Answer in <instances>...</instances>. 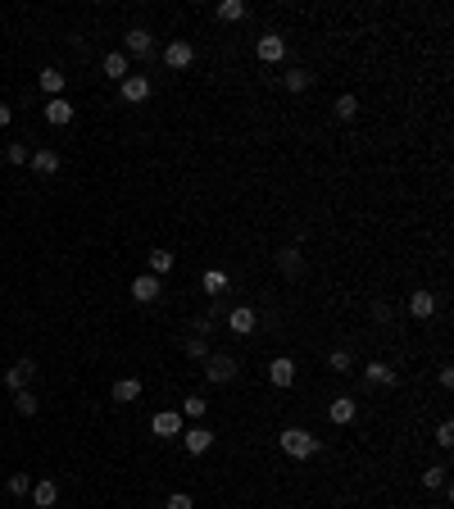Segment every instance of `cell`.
I'll return each instance as SVG.
<instances>
[{"instance_id": "15", "label": "cell", "mask_w": 454, "mask_h": 509, "mask_svg": "<svg viewBox=\"0 0 454 509\" xmlns=\"http://www.w3.org/2000/svg\"><path fill=\"white\" fill-rule=\"evenodd\" d=\"M46 123H51V128H64V123H73V105L64 100V95H55V100L46 105Z\"/></svg>"}, {"instance_id": "35", "label": "cell", "mask_w": 454, "mask_h": 509, "mask_svg": "<svg viewBox=\"0 0 454 509\" xmlns=\"http://www.w3.org/2000/svg\"><path fill=\"white\" fill-rule=\"evenodd\" d=\"M436 446H441V450H450V446H454V423H450V418L436 428Z\"/></svg>"}, {"instance_id": "25", "label": "cell", "mask_w": 454, "mask_h": 509, "mask_svg": "<svg viewBox=\"0 0 454 509\" xmlns=\"http://www.w3.org/2000/svg\"><path fill=\"white\" fill-rule=\"evenodd\" d=\"M36 405H41V400H36L27 387H23V391H14V409H18L23 418H32V414H36Z\"/></svg>"}, {"instance_id": "12", "label": "cell", "mask_w": 454, "mask_h": 509, "mask_svg": "<svg viewBox=\"0 0 454 509\" xmlns=\"http://www.w3.org/2000/svg\"><path fill=\"white\" fill-rule=\"evenodd\" d=\"M268 382L286 391V387H291V382H295V359H286V355H277V359L268 364Z\"/></svg>"}, {"instance_id": "37", "label": "cell", "mask_w": 454, "mask_h": 509, "mask_svg": "<svg viewBox=\"0 0 454 509\" xmlns=\"http://www.w3.org/2000/svg\"><path fill=\"white\" fill-rule=\"evenodd\" d=\"M373 319H378V323H391V305L378 300V305H373Z\"/></svg>"}, {"instance_id": "26", "label": "cell", "mask_w": 454, "mask_h": 509, "mask_svg": "<svg viewBox=\"0 0 454 509\" xmlns=\"http://www.w3.org/2000/svg\"><path fill=\"white\" fill-rule=\"evenodd\" d=\"M150 273H154V277L173 273V255H168V251H159V246H154V251H150Z\"/></svg>"}, {"instance_id": "31", "label": "cell", "mask_w": 454, "mask_h": 509, "mask_svg": "<svg viewBox=\"0 0 454 509\" xmlns=\"http://www.w3.org/2000/svg\"><path fill=\"white\" fill-rule=\"evenodd\" d=\"M9 496H27V491H32V477H27V473H9Z\"/></svg>"}, {"instance_id": "32", "label": "cell", "mask_w": 454, "mask_h": 509, "mask_svg": "<svg viewBox=\"0 0 454 509\" xmlns=\"http://www.w3.org/2000/svg\"><path fill=\"white\" fill-rule=\"evenodd\" d=\"M5 159H9V164H27V141H9Z\"/></svg>"}, {"instance_id": "28", "label": "cell", "mask_w": 454, "mask_h": 509, "mask_svg": "<svg viewBox=\"0 0 454 509\" xmlns=\"http://www.w3.org/2000/svg\"><path fill=\"white\" fill-rule=\"evenodd\" d=\"M422 487H427V491H446V487H450V482H446V468L432 464L427 473H422Z\"/></svg>"}, {"instance_id": "5", "label": "cell", "mask_w": 454, "mask_h": 509, "mask_svg": "<svg viewBox=\"0 0 454 509\" xmlns=\"http://www.w3.org/2000/svg\"><path fill=\"white\" fill-rule=\"evenodd\" d=\"M227 328L236 332V337H250V332L259 328V314L250 310V305H236V310H227Z\"/></svg>"}, {"instance_id": "30", "label": "cell", "mask_w": 454, "mask_h": 509, "mask_svg": "<svg viewBox=\"0 0 454 509\" xmlns=\"http://www.w3.org/2000/svg\"><path fill=\"white\" fill-rule=\"evenodd\" d=\"M205 409H209L205 396H187V405H182L178 414H182V418H205Z\"/></svg>"}, {"instance_id": "34", "label": "cell", "mask_w": 454, "mask_h": 509, "mask_svg": "<svg viewBox=\"0 0 454 509\" xmlns=\"http://www.w3.org/2000/svg\"><path fill=\"white\" fill-rule=\"evenodd\" d=\"M187 355H191V359H209V345H205V337H187Z\"/></svg>"}, {"instance_id": "9", "label": "cell", "mask_w": 454, "mask_h": 509, "mask_svg": "<svg viewBox=\"0 0 454 509\" xmlns=\"http://www.w3.org/2000/svg\"><path fill=\"white\" fill-rule=\"evenodd\" d=\"M159 291H163V286H159V277H154V273H141L137 282H132V300H137V305H154V300H159Z\"/></svg>"}, {"instance_id": "18", "label": "cell", "mask_w": 454, "mask_h": 509, "mask_svg": "<svg viewBox=\"0 0 454 509\" xmlns=\"http://www.w3.org/2000/svg\"><path fill=\"white\" fill-rule=\"evenodd\" d=\"M55 501H60V487L46 477V482H32V505L36 509H55Z\"/></svg>"}, {"instance_id": "7", "label": "cell", "mask_w": 454, "mask_h": 509, "mask_svg": "<svg viewBox=\"0 0 454 509\" xmlns=\"http://www.w3.org/2000/svg\"><path fill=\"white\" fill-rule=\"evenodd\" d=\"M123 46H128L123 55H137V60H150L154 55V37L146 32V27H132V32L123 37Z\"/></svg>"}, {"instance_id": "22", "label": "cell", "mask_w": 454, "mask_h": 509, "mask_svg": "<svg viewBox=\"0 0 454 509\" xmlns=\"http://www.w3.org/2000/svg\"><path fill=\"white\" fill-rule=\"evenodd\" d=\"M309 82H314V73H309V69H291V73H286V78H282V86H286V91H291V95L309 91Z\"/></svg>"}, {"instance_id": "14", "label": "cell", "mask_w": 454, "mask_h": 509, "mask_svg": "<svg viewBox=\"0 0 454 509\" xmlns=\"http://www.w3.org/2000/svg\"><path fill=\"white\" fill-rule=\"evenodd\" d=\"M32 173H41V178H55V173H60V155H55L51 146L32 150Z\"/></svg>"}, {"instance_id": "10", "label": "cell", "mask_w": 454, "mask_h": 509, "mask_svg": "<svg viewBox=\"0 0 454 509\" xmlns=\"http://www.w3.org/2000/svg\"><path fill=\"white\" fill-rule=\"evenodd\" d=\"M150 432L154 437H182V414L178 409H159V414L150 418Z\"/></svg>"}, {"instance_id": "23", "label": "cell", "mask_w": 454, "mask_h": 509, "mask_svg": "<svg viewBox=\"0 0 454 509\" xmlns=\"http://www.w3.org/2000/svg\"><path fill=\"white\" fill-rule=\"evenodd\" d=\"M36 82H41V91H51V100H55V95H64V73L60 69H41V78H36Z\"/></svg>"}, {"instance_id": "33", "label": "cell", "mask_w": 454, "mask_h": 509, "mask_svg": "<svg viewBox=\"0 0 454 509\" xmlns=\"http://www.w3.org/2000/svg\"><path fill=\"white\" fill-rule=\"evenodd\" d=\"M223 286H227V273H218V268H209V273H205V291H209V296H218Z\"/></svg>"}, {"instance_id": "19", "label": "cell", "mask_w": 454, "mask_h": 509, "mask_svg": "<svg viewBox=\"0 0 454 509\" xmlns=\"http://www.w3.org/2000/svg\"><path fill=\"white\" fill-rule=\"evenodd\" d=\"M182 441H187L191 455H205V450L214 446V432H209V428H191V432H182Z\"/></svg>"}, {"instance_id": "1", "label": "cell", "mask_w": 454, "mask_h": 509, "mask_svg": "<svg viewBox=\"0 0 454 509\" xmlns=\"http://www.w3.org/2000/svg\"><path fill=\"white\" fill-rule=\"evenodd\" d=\"M318 437L309 428H282V455H291V459H314L318 455Z\"/></svg>"}, {"instance_id": "3", "label": "cell", "mask_w": 454, "mask_h": 509, "mask_svg": "<svg viewBox=\"0 0 454 509\" xmlns=\"http://www.w3.org/2000/svg\"><path fill=\"white\" fill-rule=\"evenodd\" d=\"M150 91H154V86H150L146 73H128V78L119 82V95H123L128 105H146V100H150Z\"/></svg>"}, {"instance_id": "38", "label": "cell", "mask_w": 454, "mask_h": 509, "mask_svg": "<svg viewBox=\"0 0 454 509\" xmlns=\"http://www.w3.org/2000/svg\"><path fill=\"white\" fill-rule=\"evenodd\" d=\"M9 119H14V110H9V105H0V128H9Z\"/></svg>"}, {"instance_id": "11", "label": "cell", "mask_w": 454, "mask_h": 509, "mask_svg": "<svg viewBox=\"0 0 454 509\" xmlns=\"http://www.w3.org/2000/svg\"><path fill=\"white\" fill-rule=\"evenodd\" d=\"M32 378H36V364H32V359H18V364H9V373H5V387H9V391H23Z\"/></svg>"}, {"instance_id": "13", "label": "cell", "mask_w": 454, "mask_h": 509, "mask_svg": "<svg viewBox=\"0 0 454 509\" xmlns=\"http://www.w3.org/2000/svg\"><path fill=\"white\" fill-rule=\"evenodd\" d=\"M100 69H105V78H109V82H123L132 73V60L123 51H114V55H105V60H100Z\"/></svg>"}, {"instance_id": "17", "label": "cell", "mask_w": 454, "mask_h": 509, "mask_svg": "<svg viewBox=\"0 0 454 509\" xmlns=\"http://www.w3.org/2000/svg\"><path fill=\"white\" fill-rule=\"evenodd\" d=\"M363 378H368V387H395V369L391 364H363Z\"/></svg>"}, {"instance_id": "36", "label": "cell", "mask_w": 454, "mask_h": 509, "mask_svg": "<svg viewBox=\"0 0 454 509\" xmlns=\"http://www.w3.org/2000/svg\"><path fill=\"white\" fill-rule=\"evenodd\" d=\"M163 509H196V501H191L187 491H173V496H168V505H163Z\"/></svg>"}, {"instance_id": "24", "label": "cell", "mask_w": 454, "mask_h": 509, "mask_svg": "<svg viewBox=\"0 0 454 509\" xmlns=\"http://www.w3.org/2000/svg\"><path fill=\"white\" fill-rule=\"evenodd\" d=\"M246 14H250L246 0H223V5H218V18H227V23H241Z\"/></svg>"}, {"instance_id": "16", "label": "cell", "mask_w": 454, "mask_h": 509, "mask_svg": "<svg viewBox=\"0 0 454 509\" xmlns=\"http://www.w3.org/2000/svg\"><path fill=\"white\" fill-rule=\"evenodd\" d=\"M409 314H413V319H432V314H436V296H432V291H413L409 296Z\"/></svg>"}, {"instance_id": "6", "label": "cell", "mask_w": 454, "mask_h": 509, "mask_svg": "<svg viewBox=\"0 0 454 509\" xmlns=\"http://www.w3.org/2000/svg\"><path fill=\"white\" fill-rule=\"evenodd\" d=\"M255 55H259L264 64H282V60H286V41H282L277 32H264V37H259V46H255Z\"/></svg>"}, {"instance_id": "27", "label": "cell", "mask_w": 454, "mask_h": 509, "mask_svg": "<svg viewBox=\"0 0 454 509\" xmlns=\"http://www.w3.org/2000/svg\"><path fill=\"white\" fill-rule=\"evenodd\" d=\"M354 114H359V100H354V95H336V119L354 123Z\"/></svg>"}, {"instance_id": "21", "label": "cell", "mask_w": 454, "mask_h": 509, "mask_svg": "<svg viewBox=\"0 0 454 509\" xmlns=\"http://www.w3.org/2000/svg\"><path fill=\"white\" fill-rule=\"evenodd\" d=\"M277 268H282L286 277H300V268H305V259H300V251H295V246H286V251L277 255Z\"/></svg>"}, {"instance_id": "20", "label": "cell", "mask_w": 454, "mask_h": 509, "mask_svg": "<svg viewBox=\"0 0 454 509\" xmlns=\"http://www.w3.org/2000/svg\"><path fill=\"white\" fill-rule=\"evenodd\" d=\"M132 400H141V378L114 382V405H132Z\"/></svg>"}, {"instance_id": "8", "label": "cell", "mask_w": 454, "mask_h": 509, "mask_svg": "<svg viewBox=\"0 0 454 509\" xmlns=\"http://www.w3.org/2000/svg\"><path fill=\"white\" fill-rule=\"evenodd\" d=\"M354 414H359V400L354 396H336L332 405H327V418H332L336 428H345V423H354Z\"/></svg>"}, {"instance_id": "29", "label": "cell", "mask_w": 454, "mask_h": 509, "mask_svg": "<svg viewBox=\"0 0 454 509\" xmlns=\"http://www.w3.org/2000/svg\"><path fill=\"white\" fill-rule=\"evenodd\" d=\"M327 369H332V373H350L354 369V355L350 350H332V355H327Z\"/></svg>"}, {"instance_id": "2", "label": "cell", "mask_w": 454, "mask_h": 509, "mask_svg": "<svg viewBox=\"0 0 454 509\" xmlns=\"http://www.w3.org/2000/svg\"><path fill=\"white\" fill-rule=\"evenodd\" d=\"M236 373H241V364H236V355H227V350H218V355L205 359V378L214 382V387H227Z\"/></svg>"}, {"instance_id": "4", "label": "cell", "mask_w": 454, "mask_h": 509, "mask_svg": "<svg viewBox=\"0 0 454 509\" xmlns=\"http://www.w3.org/2000/svg\"><path fill=\"white\" fill-rule=\"evenodd\" d=\"M191 60H196V46L182 41V37H173V41L163 46V64H168V69H191Z\"/></svg>"}]
</instances>
